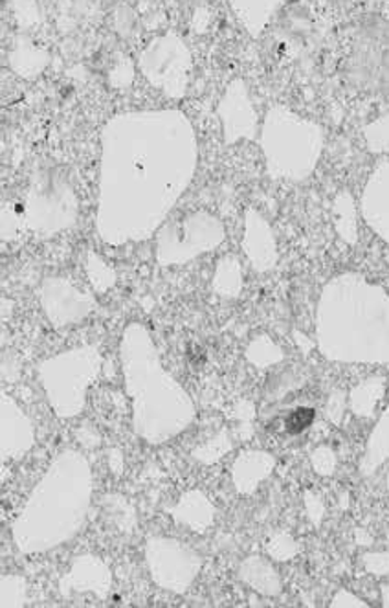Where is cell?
<instances>
[{
	"mask_svg": "<svg viewBox=\"0 0 389 608\" xmlns=\"http://www.w3.org/2000/svg\"><path fill=\"white\" fill-rule=\"evenodd\" d=\"M199 164L193 123L178 109L122 112L101 131L96 232L107 245L149 240Z\"/></svg>",
	"mask_w": 389,
	"mask_h": 608,
	"instance_id": "obj_1",
	"label": "cell"
},
{
	"mask_svg": "<svg viewBox=\"0 0 389 608\" xmlns=\"http://www.w3.org/2000/svg\"><path fill=\"white\" fill-rule=\"evenodd\" d=\"M316 346L344 364H389V292L358 273L329 279L316 306Z\"/></svg>",
	"mask_w": 389,
	"mask_h": 608,
	"instance_id": "obj_2",
	"label": "cell"
},
{
	"mask_svg": "<svg viewBox=\"0 0 389 608\" xmlns=\"http://www.w3.org/2000/svg\"><path fill=\"white\" fill-rule=\"evenodd\" d=\"M120 363L138 438L149 445H162L193 423V401L162 366L151 331L144 324L131 322L123 330Z\"/></svg>",
	"mask_w": 389,
	"mask_h": 608,
	"instance_id": "obj_3",
	"label": "cell"
},
{
	"mask_svg": "<svg viewBox=\"0 0 389 608\" xmlns=\"http://www.w3.org/2000/svg\"><path fill=\"white\" fill-rule=\"evenodd\" d=\"M92 498L89 460L78 451L56 456L13 522L12 537L24 555L45 553L70 541L84 526Z\"/></svg>",
	"mask_w": 389,
	"mask_h": 608,
	"instance_id": "obj_4",
	"label": "cell"
},
{
	"mask_svg": "<svg viewBox=\"0 0 389 608\" xmlns=\"http://www.w3.org/2000/svg\"><path fill=\"white\" fill-rule=\"evenodd\" d=\"M263 157L273 180L301 183L309 179L322 158L325 133L322 125L287 106H273L263 120Z\"/></svg>",
	"mask_w": 389,
	"mask_h": 608,
	"instance_id": "obj_5",
	"label": "cell"
},
{
	"mask_svg": "<svg viewBox=\"0 0 389 608\" xmlns=\"http://www.w3.org/2000/svg\"><path fill=\"white\" fill-rule=\"evenodd\" d=\"M101 366L103 357L92 344L74 347L40 364L41 385L57 418L73 419L84 412L87 394L100 377Z\"/></svg>",
	"mask_w": 389,
	"mask_h": 608,
	"instance_id": "obj_6",
	"label": "cell"
},
{
	"mask_svg": "<svg viewBox=\"0 0 389 608\" xmlns=\"http://www.w3.org/2000/svg\"><path fill=\"white\" fill-rule=\"evenodd\" d=\"M24 224L37 237H54L78 221L79 202L59 169H35L24 201Z\"/></svg>",
	"mask_w": 389,
	"mask_h": 608,
	"instance_id": "obj_7",
	"label": "cell"
},
{
	"mask_svg": "<svg viewBox=\"0 0 389 608\" xmlns=\"http://www.w3.org/2000/svg\"><path fill=\"white\" fill-rule=\"evenodd\" d=\"M345 79L362 92L389 95V19L367 18L356 26Z\"/></svg>",
	"mask_w": 389,
	"mask_h": 608,
	"instance_id": "obj_8",
	"label": "cell"
},
{
	"mask_svg": "<svg viewBox=\"0 0 389 608\" xmlns=\"http://www.w3.org/2000/svg\"><path fill=\"white\" fill-rule=\"evenodd\" d=\"M226 229L223 221L207 212L188 213L186 218L164 224L156 235V262L160 267H177L193 262L223 245Z\"/></svg>",
	"mask_w": 389,
	"mask_h": 608,
	"instance_id": "obj_9",
	"label": "cell"
},
{
	"mask_svg": "<svg viewBox=\"0 0 389 608\" xmlns=\"http://www.w3.org/2000/svg\"><path fill=\"white\" fill-rule=\"evenodd\" d=\"M138 65L147 84L169 100H182L188 92L193 57L175 32H166L151 41L140 54Z\"/></svg>",
	"mask_w": 389,
	"mask_h": 608,
	"instance_id": "obj_10",
	"label": "cell"
},
{
	"mask_svg": "<svg viewBox=\"0 0 389 608\" xmlns=\"http://www.w3.org/2000/svg\"><path fill=\"white\" fill-rule=\"evenodd\" d=\"M145 561L151 579L171 594H186L202 570V557L193 548L167 537H153L147 541Z\"/></svg>",
	"mask_w": 389,
	"mask_h": 608,
	"instance_id": "obj_11",
	"label": "cell"
},
{
	"mask_svg": "<svg viewBox=\"0 0 389 608\" xmlns=\"http://www.w3.org/2000/svg\"><path fill=\"white\" fill-rule=\"evenodd\" d=\"M41 308L56 330L76 325L96 309V298L67 278H46L40 289Z\"/></svg>",
	"mask_w": 389,
	"mask_h": 608,
	"instance_id": "obj_12",
	"label": "cell"
},
{
	"mask_svg": "<svg viewBox=\"0 0 389 608\" xmlns=\"http://www.w3.org/2000/svg\"><path fill=\"white\" fill-rule=\"evenodd\" d=\"M218 117L223 125L224 144L234 145L241 140H254L257 134V112L252 103L251 90L243 79H234L219 101Z\"/></svg>",
	"mask_w": 389,
	"mask_h": 608,
	"instance_id": "obj_13",
	"label": "cell"
},
{
	"mask_svg": "<svg viewBox=\"0 0 389 608\" xmlns=\"http://www.w3.org/2000/svg\"><path fill=\"white\" fill-rule=\"evenodd\" d=\"M35 429L32 419L23 412L7 391L0 394V454L2 464L21 460L34 446Z\"/></svg>",
	"mask_w": 389,
	"mask_h": 608,
	"instance_id": "obj_14",
	"label": "cell"
},
{
	"mask_svg": "<svg viewBox=\"0 0 389 608\" xmlns=\"http://www.w3.org/2000/svg\"><path fill=\"white\" fill-rule=\"evenodd\" d=\"M362 219L389 245V161L377 164L362 191Z\"/></svg>",
	"mask_w": 389,
	"mask_h": 608,
	"instance_id": "obj_15",
	"label": "cell"
},
{
	"mask_svg": "<svg viewBox=\"0 0 389 608\" xmlns=\"http://www.w3.org/2000/svg\"><path fill=\"white\" fill-rule=\"evenodd\" d=\"M243 251L257 273L273 270L279 262L278 241L273 226L256 208L245 212V232H243Z\"/></svg>",
	"mask_w": 389,
	"mask_h": 608,
	"instance_id": "obj_16",
	"label": "cell"
},
{
	"mask_svg": "<svg viewBox=\"0 0 389 608\" xmlns=\"http://www.w3.org/2000/svg\"><path fill=\"white\" fill-rule=\"evenodd\" d=\"M112 574L105 561L96 555H81L74 559L73 566L68 574L63 575L59 581V590L63 597L76 594H95L100 599H107L111 592Z\"/></svg>",
	"mask_w": 389,
	"mask_h": 608,
	"instance_id": "obj_17",
	"label": "cell"
},
{
	"mask_svg": "<svg viewBox=\"0 0 389 608\" xmlns=\"http://www.w3.org/2000/svg\"><path fill=\"white\" fill-rule=\"evenodd\" d=\"M276 469V458L267 451L241 452L232 465V482L240 495H254Z\"/></svg>",
	"mask_w": 389,
	"mask_h": 608,
	"instance_id": "obj_18",
	"label": "cell"
},
{
	"mask_svg": "<svg viewBox=\"0 0 389 608\" xmlns=\"http://www.w3.org/2000/svg\"><path fill=\"white\" fill-rule=\"evenodd\" d=\"M177 524L186 526L194 533H207L215 522V506L199 489L184 493L173 508L167 509Z\"/></svg>",
	"mask_w": 389,
	"mask_h": 608,
	"instance_id": "obj_19",
	"label": "cell"
},
{
	"mask_svg": "<svg viewBox=\"0 0 389 608\" xmlns=\"http://www.w3.org/2000/svg\"><path fill=\"white\" fill-rule=\"evenodd\" d=\"M232 12L241 26L257 40L273 23L274 15L284 7L285 0H229Z\"/></svg>",
	"mask_w": 389,
	"mask_h": 608,
	"instance_id": "obj_20",
	"label": "cell"
},
{
	"mask_svg": "<svg viewBox=\"0 0 389 608\" xmlns=\"http://www.w3.org/2000/svg\"><path fill=\"white\" fill-rule=\"evenodd\" d=\"M240 577L259 596L276 597L281 594V577L268 559L259 555L246 557L240 566Z\"/></svg>",
	"mask_w": 389,
	"mask_h": 608,
	"instance_id": "obj_21",
	"label": "cell"
},
{
	"mask_svg": "<svg viewBox=\"0 0 389 608\" xmlns=\"http://www.w3.org/2000/svg\"><path fill=\"white\" fill-rule=\"evenodd\" d=\"M389 462V405L384 408L377 424L373 427L371 434L367 438L366 451L362 456L358 471L362 476L375 475L384 464Z\"/></svg>",
	"mask_w": 389,
	"mask_h": 608,
	"instance_id": "obj_22",
	"label": "cell"
},
{
	"mask_svg": "<svg viewBox=\"0 0 389 608\" xmlns=\"http://www.w3.org/2000/svg\"><path fill=\"white\" fill-rule=\"evenodd\" d=\"M334 229L347 245L358 243V208L349 190H340L333 201Z\"/></svg>",
	"mask_w": 389,
	"mask_h": 608,
	"instance_id": "obj_23",
	"label": "cell"
},
{
	"mask_svg": "<svg viewBox=\"0 0 389 608\" xmlns=\"http://www.w3.org/2000/svg\"><path fill=\"white\" fill-rule=\"evenodd\" d=\"M386 394V379L380 375L362 380L349 391V410L356 418L369 419L375 416L378 402L382 401Z\"/></svg>",
	"mask_w": 389,
	"mask_h": 608,
	"instance_id": "obj_24",
	"label": "cell"
},
{
	"mask_svg": "<svg viewBox=\"0 0 389 608\" xmlns=\"http://www.w3.org/2000/svg\"><path fill=\"white\" fill-rule=\"evenodd\" d=\"M212 290L221 298H237L243 290V267L235 256H224L215 265Z\"/></svg>",
	"mask_w": 389,
	"mask_h": 608,
	"instance_id": "obj_25",
	"label": "cell"
},
{
	"mask_svg": "<svg viewBox=\"0 0 389 608\" xmlns=\"http://www.w3.org/2000/svg\"><path fill=\"white\" fill-rule=\"evenodd\" d=\"M48 62H51L48 52L41 51L32 43H21L10 54L13 73H18L24 79H34L41 76L43 70L48 67Z\"/></svg>",
	"mask_w": 389,
	"mask_h": 608,
	"instance_id": "obj_26",
	"label": "cell"
},
{
	"mask_svg": "<svg viewBox=\"0 0 389 608\" xmlns=\"http://www.w3.org/2000/svg\"><path fill=\"white\" fill-rule=\"evenodd\" d=\"M245 357L254 368L267 369L284 363L285 353L270 336L259 335L252 339L251 344L246 346Z\"/></svg>",
	"mask_w": 389,
	"mask_h": 608,
	"instance_id": "obj_27",
	"label": "cell"
},
{
	"mask_svg": "<svg viewBox=\"0 0 389 608\" xmlns=\"http://www.w3.org/2000/svg\"><path fill=\"white\" fill-rule=\"evenodd\" d=\"M85 273H87L90 285H92L96 292H100V295H103L107 290H111L112 287L116 285V270H114L100 254H96L95 251H89V254H87V259H85Z\"/></svg>",
	"mask_w": 389,
	"mask_h": 608,
	"instance_id": "obj_28",
	"label": "cell"
},
{
	"mask_svg": "<svg viewBox=\"0 0 389 608\" xmlns=\"http://www.w3.org/2000/svg\"><path fill=\"white\" fill-rule=\"evenodd\" d=\"M26 601H29V583H26L23 575H2V579H0V607H24Z\"/></svg>",
	"mask_w": 389,
	"mask_h": 608,
	"instance_id": "obj_29",
	"label": "cell"
},
{
	"mask_svg": "<svg viewBox=\"0 0 389 608\" xmlns=\"http://www.w3.org/2000/svg\"><path fill=\"white\" fill-rule=\"evenodd\" d=\"M232 440H230L229 430L223 429L218 434L204 441L202 445L197 446L193 451V458L204 465H213L232 451Z\"/></svg>",
	"mask_w": 389,
	"mask_h": 608,
	"instance_id": "obj_30",
	"label": "cell"
},
{
	"mask_svg": "<svg viewBox=\"0 0 389 608\" xmlns=\"http://www.w3.org/2000/svg\"><path fill=\"white\" fill-rule=\"evenodd\" d=\"M265 550L273 561L285 563V561H292L298 555V542L290 531L279 530L268 537Z\"/></svg>",
	"mask_w": 389,
	"mask_h": 608,
	"instance_id": "obj_31",
	"label": "cell"
},
{
	"mask_svg": "<svg viewBox=\"0 0 389 608\" xmlns=\"http://www.w3.org/2000/svg\"><path fill=\"white\" fill-rule=\"evenodd\" d=\"M364 139L367 150L371 151L373 155L389 153V114L367 123L364 128Z\"/></svg>",
	"mask_w": 389,
	"mask_h": 608,
	"instance_id": "obj_32",
	"label": "cell"
},
{
	"mask_svg": "<svg viewBox=\"0 0 389 608\" xmlns=\"http://www.w3.org/2000/svg\"><path fill=\"white\" fill-rule=\"evenodd\" d=\"M311 465L314 473L320 476L334 475V471L338 467V456L336 452L327 445H320L312 451Z\"/></svg>",
	"mask_w": 389,
	"mask_h": 608,
	"instance_id": "obj_33",
	"label": "cell"
},
{
	"mask_svg": "<svg viewBox=\"0 0 389 608\" xmlns=\"http://www.w3.org/2000/svg\"><path fill=\"white\" fill-rule=\"evenodd\" d=\"M26 229L24 224V210H18L15 204H4L2 208V240L10 241L18 237L21 229Z\"/></svg>",
	"mask_w": 389,
	"mask_h": 608,
	"instance_id": "obj_34",
	"label": "cell"
},
{
	"mask_svg": "<svg viewBox=\"0 0 389 608\" xmlns=\"http://www.w3.org/2000/svg\"><path fill=\"white\" fill-rule=\"evenodd\" d=\"M134 79V65L127 56H122L118 59L116 65L109 73V85L112 89L123 90L129 89Z\"/></svg>",
	"mask_w": 389,
	"mask_h": 608,
	"instance_id": "obj_35",
	"label": "cell"
},
{
	"mask_svg": "<svg viewBox=\"0 0 389 608\" xmlns=\"http://www.w3.org/2000/svg\"><path fill=\"white\" fill-rule=\"evenodd\" d=\"M314 419H316V412L312 408H296L289 413V418L285 419V429L289 434H301L314 423Z\"/></svg>",
	"mask_w": 389,
	"mask_h": 608,
	"instance_id": "obj_36",
	"label": "cell"
},
{
	"mask_svg": "<svg viewBox=\"0 0 389 608\" xmlns=\"http://www.w3.org/2000/svg\"><path fill=\"white\" fill-rule=\"evenodd\" d=\"M362 564L367 574L375 577L389 575V552H369L362 555Z\"/></svg>",
	"mask_w": 389,
	"mask_h": 608,
	"instance_id": "obj_37",
	"label": "cell"
},
{
	"mask_svg": "<svg viewBox=\"0 0 389 608\" xmlns=\"http://www.w3.org/2000/svg\"><path fill=\"white\" fill-rule=\"evenodd\" d=\"M345 416V394L342 390H333L329 394L327 405H325V418L331 423L342 424Z\"/></svg>",
	"mask_w": 389,
	"mask_h": 608,
	"instance_id": "obj_38",
	"label": "cell"
},
{
	"mask_svg": "<svg viewBox=\"0 0 389 608\" xmlns=\"http://www.w3.org/2000/svg\"><path fill=\"white\" fill-rule=\"evenodd\" d=\"M303 506H305L307 517L311 520L312 524L320 528L325 517V504L322 502V498L314 495V493L305 491L303 495Z\"/></svg>",
	"mask_w": 389,
	"mask_h": 608,
	"instance_id": "obj_39",
	"label": "cell"
},
{
	"mask_svg": "<svg viewBox=\"0 0 389 608\" xmlns=\"http://www.w3.org/2000/svg\"><path fill=\"white\" fill-rule=\"evenodd\" d=\"M331 607L333 608H367L369 603L364 601L360 597L355 596L353 592L340 588L331 599Z\"/></svg>",
	"mask_w": 389,
	"mask_h": 608,
	"instance_id": "obj_40",
	"label": "cell"
},
{
	"mask_svg": "<svg viewBox=\"0 0 389 608\" xmlns=\"http://www.w3.org/2000/svg\"><path fill=\"white\" fill-rule=\"evenodd\" d=\"M76 440H78L85 449H95V446L100 445L101 435L92 424H81V427L76 430Z\"/></svg>",
	"mask_w": 389,
	"mask_h": 608,
	"instance_id": "obj_41",
	"label": "cell"
},
{
	"mask_svg": "<svg viewBox=\"0 0 389 608\" xmlns=\"http://www.w3.org/2000/svg\"><path fill=\"white\" fill-rule=\"evenodd\" d=\"M19 374H21V369H19L18 358L12 352L7 353L2 358V379L13 383L19 379Z\"/></svg>",
	"mask_w": 389,
	"mask_h": 608,
	"instance_id": "obj_42",
	"label": "cell"
},
{
	"mask_svg": "<svg viewBox=\"0 0 389 608\" xmlns=\"http://www.w3.org/2000/svg\"><path fill=\"white\" fill-rule=\"evenodd\" d=\"M210 21H212V15H210L207 8H199V10L194 12L191 26H193L194 32L202 34V32H207L208 26H210Z\"/></svg>",
	"mask_w": 389,
	"mask_h": 608,
	"instance_id": "obj_43",
	"label": "cell"
},
{
	"mask_svg": "<svg viewBox=\"0 0 389 608\" xmlns=\"http://www.w3.org/2000/svg\"><path fill=\"white\" fill-rule=\"evenodd\" d=\"M109 465H111V471L112 473H114V475H122L123 456L122 452L118 451V449H112V451H109Z\"/></svg>",
	"mask_w": 389,
	"mask_h": 608,
	"instance_id": "obj_44",
	"label": "cell"
},
{
	"mask_svg": "<svg viewBox=\"0 0 389 608\" xmlns=\"http://www.w3.org/2000/svg\"><path fill=\"white\" fill-rule=\"evenodd\" d=\"M294 339L296 344H298V347H300L303 355H309V353L316 347V342H312L311 339H307V336L303 335V333H300V331H294Z\"/></svg>",
	"mask_w": 389,
	"mask_h": 608,
	"instance_id": "obj_45",
	"label": "cell"
},
{
	"mask_svg": "<svg viewBox=\"0 0 389 608\" xmlns=\"http://www.w3.org/2000/svg\"><path fill=\"white\" fill-rule=\"evenodd\" d=\"M355 541L358 542L360 546H369V544H373V537L369 535L364 528H358V530L355 531Z\"/></svg>",
	"mask_w": 389,
	"mask_h": 608,
	"instance_id": "obj_46",
	"label": "cell"
},
{
	"mask_svg": "<svg viewBox=\"0 0 389 608\" xmlns=\"http://www.w3.org/2000/svg\"><path fill=\"white\" fill-rule=\"evenodd\" d=\"M382 605L386 608H389V583L382 585Z\"/></svg>",
	"mask_w": 389,
	"mask_h": 608,
	"instance_id": "obj_47",
	"label": "cell"
}]
</instances>
